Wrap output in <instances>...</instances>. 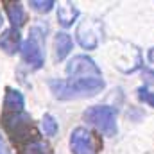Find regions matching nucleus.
Segmentation results:
<instances>
[{"label":"nucleus","instance_id":"nucleus-9","mask_svg":"<svg viewBox=\"0 0 154 154\" xmlns=\"http://www.w3.org/2000/svg\"><path fill=\"white\" fill-rule=\"evenodd\" d=\"M4 108H5V111H9V113L23 111V108H25V99H23V95H22L18 90H14V88H5Z\"/></svg>","mask_w":154,"mask_h":154},{"label":"nucleus","instance_id":"nucleus-6","mask_svg":"<svg viewBox=\"0 0 154 154\" xmlns=\"http://www.w3.org/2000/svg\"><path fill=\"white\" fill-rule=\"evenodd\" d=\"M66 75L68 79H95V77H102V72L91 57L81 54V56H74L68 61Z\"/></svg>","mask_w":154,"mask_h":154},{"label":"nucleus","instance_id":"nucleus-17","mask_svg":"<svg viewBox=\"0 0 154 154\" xmlns=\"http://www.w3.org/2000/svg\"><path fill=\"white\" fill-rule=\"evenodd\" d=\"M143 79L147 84H154V70H143Z\"/></svg>","mask_w":154,"mask_h":154},{"label":"nucleus","instance_id":"nucleus-15","mask_svg":"<svg viewBox=\"0 0 154 154\" xmlns=\"http://www.w3.org/2000/svg\"><path fill=\"white\" fill-rule=\"evenodd\" d=\"M29 5H31L34 11H38V13H48V11L56 5V2H54V0H31Z\"/></svg>","mask_w":154,"mask_h":154},{"label":"nucleus","instance_id":"nucleus-18","mask_svg":"<svg viewBox=\"0 0 154 154\" xmlns=\"http://www.w3.org/2000/svg\"><path fill=\"white\" fill-rule=\"evenodd\" d=\"M147 59H149V61H151V63L154 65V47L151 48V50H149V52H147Z\"/></svg>","mask_w":154,"mask_h":154},{"label":"nucleus","instance_id":"nucleus-20","mask_svg":"<svg viewBox=\"0 0 154 154\" xmlns=\"http://www.w3.org/2000/svg\"><path fill=\"white\" fill-rule=\"evenodd\" d=\"M0 27H2V14H0Z\"/></svg>","mask_w":154,"mask_h":154},{"label":"nucleus","instance_id":"nucleus-4","mask_svg":"<svg viewBox=\"0 0 154 154\" xmlns=\"http://www.w3.org/2000/svg\"><path fill=\"white\" fill-rule=\"evenodd\" d=\"M102 147V142L86 127H77L70 134V151L72 154H97Z\"/></svg>","mask_w":154,"mask_h":154},{"label":"nucleus","instance_id":"nucleus-14","mask_svg":"<svg viewBox=\"0 0 154 154\" xmlns=\"http://www.w3.org/2000/svg\"><path fill=\"white\" fill-rule=\"evenodd\" d=\"M41 127H43V133L47 136H56V133H57V122H56L54 116L48 115V113L41 118Z\"/></svg>","mask_w":154,"mask_h":154},{"label":"nucleus","instance_id":"nucleus-19","mask_svg":"<svg viewBox=\"0 0 154 154\" xmlns=\"http://www.w3.org/2000/svg\"><path fill=\"white\" fill-rule=\"evenodd\" d=\"M0 154H9V152H7V149H5V145H4L2 136H0Z\"/></svg>","mask_w":154,"mask_h":154},{"label":"nucleus","instance_id":"nucleus-1","mask_svg":"<svg viewBox=\"0 0 154 154\" xmlns=\"http://www.w3.org/2000/svg\"><path fill=\"white\" fill-rule=\"evenodd\" d=\"M48 86L56 99L59 100H72V99H84L100 93L106 86L102 77L95 79H50Z\"/></svg>","mask_w":154,"mask_h":154},{"label":"nucleus","instance_id":"nucleus-16","mask_svg":"<svg viewBox=\"0 0 154 154\" xmlns=\"http://www.w3.org/2000/svg\"><path fill=\"white\" fill-rule=\"evenodd\" d=\"M136 93H138V99H140L142 102H145V104H149L151 108H154V93L152 91H149L145 86H140V88L136 90Z\"/></svg>","mask_w":154,"mask_h":154},{"label":"nucleus","instance_id":"nucleus-13","mask_svg":"<svg viewBox=\"0 0 154 154\" xmlns=\"http://www.w3.org/2000/svg\"><path fill=\"white\" fill-rule=\"evenodd\" d=\"M20 154H48V145L43 140H31L20 147Z\"/></svg>","mask_w":154,"mask_h":154},{"label":"nucleus","instance_id":"nucleus-11","mask_svg":"<svg viewBox=\"0 0 154 154\" xmlns=\"http://www.w3.org/2000/svg\"><path fill=\"white\" fill-rule=\"evenodd\" d=\"M5 11L9 16V22L14 29H20L25 22V13L20 2H5Z\"/></svg>","mask_w":154,"mask_h":154},{"label":"nucleus","instance_id":"nucleus-12","mask_svg":"<svg viewBox=\"0 0 154 154\" xmlns=\"http://www.w3.org/2000/svg\"><path fill=\"white\" fill-rule=\"evenodd\" d=\"M79 18V9L72 4H65L57 9V20H59V25H63L65 29L66 27H72L74 22Z\"/></svg>","mask_w":154,"mask_h":154},{"label":"nucleus","instance_id":"nucleus-8","mask_svg":"<svg viewBox=\"0 0 154 154\" xmlns=\"http://www.w3.org/2000/svg\"><path fill=\"white\" fill-rule=\"evenodd\" d=\"M20 43H22L20 31L14 27H9L0 34V48L5 54H16L20 50Z\"/></svg>","mask_w":154,"mask_h":154},{"label":"nucleus","instance_id":"nucleus-7","mask_svg":"<svg viewBox=\"0 0 154 154\" xmlns=\"http://www.w3.org/2000/svg\"><path fill=\"white\" fill-rule=\"evenodd\" d=\"M100 34H102V27H100V22L93 20V18H86L84 22L79 23L77 27V41L82 48L86 50H93L97 48L99 45V39H100Z\"/></svg>","mask_w":154,"mask_h":154},{"label":"nucleus","instance_id":"nucleus-3","mask_svg":"<svg viewBox=\"0 0 154 154\" xmlns=\"http://www.w3.org/2000/svg\"><path fill=\"white\" fill-rule=\"evenodd\" d=\"M82 118L86 122L93 124L106 136H115L116 131H118V127H116V113L109 106H91L82 113Z\"/></svg>","mask_w":154,"mask_h":154},{"label":"nucleus","instance_id":"nucleus-5","mask_svg":"<svg viewBox=\"0 0 154 154\" xmlns=\"http://www.w3.org/2000/svg\"><path fill=\"white\" fill-rule=\"evenodd\" d=\"M20 52H22V59H23L29 66H32L34 70H38V68L43 66V63H45L43 34H41V31H39L38 27H34V29L31 31V36H29V39H27L23 45H22Z\"/></svg>","mask_w":154,"mask_h":154},{"label":"nucleus","instance_id":"nucleus-2","mask_svg":"<svg viewBox=\"0 0 154 154\" xmlns=\"http://www.w3.org/2000/svg\"><path fill=\"white\" fill-rule=\"evenodd\" d=\"M2 124L5 133L13 138V142H16L20 147L25 145L31 140L39 138L36 127L32 125V118L31 115H27L25 111H18V113H9L4 111L2 115Z\"/></svg>","mask_w":154,"mask_h":154},{"label":"nucleus","instance_id":"nucleus-10","mask_svg":"<svg viewBox=\"0 0 154 154\" xmlns=\"http://www.w3.org/2000/svg\"><path fill=\"white\" fill-rule=\"evenodd\" d=\"M74 47V39L68 32H57L56 34V39H54V50H56V59L57 61H63L70 50Z\"/></svg>","mask_w":154,"mask_h":154}]
</instances>
